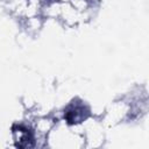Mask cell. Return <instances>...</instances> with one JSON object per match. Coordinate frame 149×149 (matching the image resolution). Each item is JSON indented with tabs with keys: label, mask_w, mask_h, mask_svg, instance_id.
<instances>
[{
	"label": "cell",
	"mask_w": 149,
	"mask_h": 149,
	"mask_svg": "<svg viewBox=\"0 0 149 149\" xmlns=\"http://www.w3.org/2000/svg\"><path fill=\"white\" fill-rule=\"evenodd\" d=\"M13 135L15 139V146L19 148L31 147L33 144V136L30 135L29 130L22 126H14L13 127Z\"/></svg>",
	"instance_id": "obj_1"
},
{
	"label": "cell",
	"mask_w": 149,
	"mask_h": 149,
	"mask_svg": "<svg viewBox=\"0 0 149 149\" xmlns=\"http://www.w3.org/2000/svg\"><path fill=\"white\" fill-rule=\"evenodd\" d=\"M87 115H84V106L83 105H76L72 104L69 106V108L64 113V118L70 125L81 122L83 119H85Z\"/></svg>",
	"instance_id": "obj_2"
}]
</instances>
